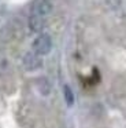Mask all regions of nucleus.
I'll return each mask as SVG.
<instances>
[{"label":"nucleus","instance_id":"nucleus-3","mask_svg":"<svg viewBox=\"0 0 126 128\" xmlns=\"http://www.w3.org/2000/svg\"><path fill=\"white\" fill-rule=\"evenodd\" d=\"M43 62H41L40 55H37L36 52H27L23 56V66L26 70H37L38 68H41Z\"/></svg>","mask_w":126,"mask_h":128},{"label":"nucleus","instance_id":"nucleus-1","mask_svg":"<svg viewBox=\"0 0 126 128\" xmlns=\"http://www.w3.org/2000/svg\"><path fill=\"white\" fill-rule=\"evenodd\" d=\"M52 48V40L48 34H40L33 42V50L37 55H47Z\"/></svg>","mask_w":126,"mask_h":128},{"label":"nucleus","instance_id":"nucleus-2","mask_svg":"<svg viewBox=\"0 0 126 128\" xmlns=\"http://www.w3.org/2000/svg\"><path fill=\"white\" fill-rule=\"evenodd\" d=\"M32 11L33 15H37V17L48 15L52 11V3L49 0H36L32 4Z\"/></svg>","mask_w":126,"mask_h":128},{"label":"nucleus","instance_id":"nucleus-5","mask_svg":"<svg viewBox=\"0 0 126 128\" xmlns=\"http://www.w3.org/2000/svg\"><path fill=\"white\" fill-rule=\"evenodd\" d=\"M37 88L41 95H48L51 92V84L45 77H40L37 80Z\"/></svg>","mask_w":126,"mask_h":128},{"label":"nucleus","instance_id":"nucleus-6","mask_svg":"<svg viewBox=\"0 0 126 128\" xmlns=\"http://www.w3.org/2000/svg\"><path fill=\"white\" fill-rule=\"evenodd\" d=\"M63 94H64V100L68 106H73L74 103V94L71 91V88L68 86H64L63 87Z\"/></svg>","mask_w":126,"mask_h":128},{"label":"nucleus","instance_id":"nucleus-4","mask_svg":"<svg viewBox=\"0 0 126 128\" xmlns=\"http://www.w3.org/2000/svg\"><path fill=\"white\" fill-rule=\"evenodd\" d=\"M29 28L30 30L36 32V33H40L44 28V21L41 17H37V15H32L29 18Z\"/></svg>","mask_w":126,"mask_h":128}]
</instances>
